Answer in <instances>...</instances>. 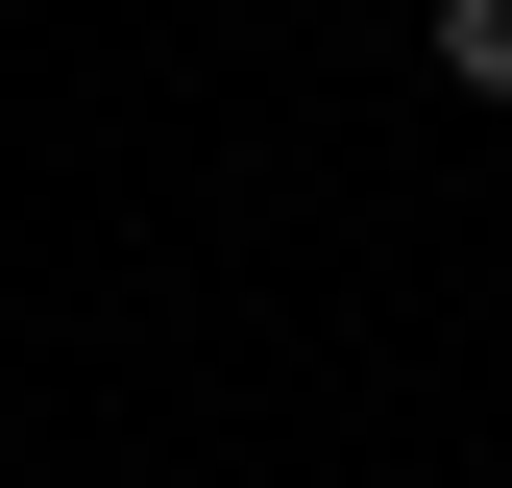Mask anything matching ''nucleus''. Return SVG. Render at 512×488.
<instances>
[{"mask_svg":"<svg viewBox=\"0 0 512 488\" xmlns=\"http://www.w3.org/2000/svg\"><path fill=\"white\" fill-rule=\"evenodd\" d=\"M439 74H464V98H512V0H439Z\"/></svg>","mask_w":512,"mask_h":488,"instance_id":"f257e3e1","label":"nucleus"}]
</instances>
